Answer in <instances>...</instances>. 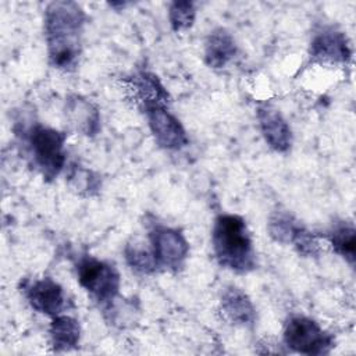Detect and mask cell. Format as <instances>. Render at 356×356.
I'll list each match as a JSON object with an SVG mask.
<instances>
[{
  "label": "cell",
  "mask_w": 356,
  "mask_h": 356,
  "mask_svg": "<svg viewBox=\"0 0 356 356\" xmlns=\"http://www.w3.org/2000/svg\"><path fill=\"white\" fill-rule=\"evenodd\" d=\"M124 254L128 266L136 273L152 274L159 267L152 248L143 243H128L124 249Z\"/></svg>",
  "instance_id": "obj_18"
},
{
  "label": "cell",
  "mask_w": 356,
  "mask_h": 356,
  "mask_svg": "<svg viewBox=\"0 0 356 356\" xmlns=\"http://www.w3.org/2000/svg\"><path fill=\"white\" fill-rule=\"evenodd\" d=\"M234 36L225 28L211 31L204 43V63L210 68H224L236 56Z\"/></svg>",
  "instance_id": "obj_15"
},
{
  "label": "cell",
  "mask_w": 356,
  "mask_h": 356,
  "mask_svg": "<svg viewBox=\"0 0 356 356\" xmlns=\"http://www.w3.org/2000/svg\"><path fill=\"white\" fill-rule=\"evenodd\" d=\"M211 245L218 264L245 274L256 267V252L246 221L236 214H220L211 229Z\"/></svg>",
  "instance_id": "obj_2"
},
{
  "label": "cell",
  "mask_w": 356,
  "mask_h": 356,
  "mask_svg": "<svg viewBox=\"0 0 356 356\" xmlns=\"http://www.w3.org/2000/svg\"><path fill=\"white\" fill-rule=\"evenodd\" d=\"M128 90L134 102L145 108V111L154 107H167L168 104V92L152 72L140 71L134 74L128 79Z\"/></svg>",
  "instance_id": "obj_12"
},
{
  "label": "cell",
  "mask_w": 356,
  "mask_h": 356,
  "mask_svg": "<svg viewBox=\"0 0 356 356\" xmlns=\"http://www.w3.org/2000/svg\"><path fill=\"white\" fill-rule=\"evenodd\" d=\"M24 295L33 310L50 317L61 314L67 305L63 286L49 277L33 280L25 285Z\"/></svg>",
  "instance_id": "obj_10"
},
{
  "label": "cell",
  "mask_w": 356,
  "mask_h": 356,
  "mask_svg": "<svg viewBox=\"0 0 356 356\" xmlns=\"http://www.w3.org/2000/svg\"><path fill=\"white\" fill-rule=\"evenodd\" d=\"M75 268L79 285L95 302L108 306L117 299L121 278L113 264L85 254L79 257Z\"/></svg>",
  "instance_id": "obj_4"
},
{
  "label": "cell",
  "mask_w": 356,
  "mask_h": 356,
  "mask_svg": "<svg viewBox=\"0 0 356 356\" xmlns=\"http://www.w3.org/2000/svg\"><path fill=\"white\" fill-rule=\"evenodd\" d=\"M196 18V8L192 1H172L168 7V21L175 32L189 29Z\"/></svg>",
  "instance_id": "obj_19"
},
{
  "label": "cell",
  "mask_w": 356,
  "mask_h": 356,
  "mask_svg": "<svg viewBox=\"0 0 356 356\" xmlns=\"http://www.w3.org/2000/svg\"><path fill=\"white\" fill-rule=\"evenodd\" d=\"M149 242L159 267L174 271L184 267L189 254V243L181 231L156 225L149 232Z\"/></svg>",
  "instance_id": "obj_7"
},
{
  "label": "cell",
  "mask_w": 356,
  "mask_h": 356,
  "mask_svg": "<svg viewBox=\"0 0 356 356\" xmlns=\"http://www.w3.org/2000/svg\"><path fill=\"white\" fill-rule=\"evenodd\" d=\"M49 337L54 352H67L75 349L81 339L79 321L68 314H57L51 317Z\"/></svg>",
  "instance_id": "obj_16"
},
{
  "label": "cell",
  "mask_w": 356,
  "mask_h": 356,
  "mask_svg": "<svg viewBox=\"0 0 356 356\" xmlns=\"http://www.w3.org/2000/svg\"><path fill=\"white\" fill-rule=\"evenodd\" d=\"M86 15L75 1H51L43 17V29L50 64L63 71L76 67Z\"/></svg>",
  "instance_id": "obj_1"
},
{
  "label": "cell",
  "mask_w": 356,
  "mask_h": 356,
  "mask_svg": "<svg viewBox=\"0 0 356 356\" xmlns=\"http://www.w3.org/2000/svg\"><path fill=\"white\" fill-rule=\"evenodd\" d=\"M149 128L154 142L165 150H181L189 142L181 121L167 107H154L146 111Z\"/></svg>",
  "instance_id": "obj_9"
},
{
  "label": "cell",
  "mask_w": 356,
  "mask_h": 356,
  "mask_svg": "<svg viewBox=\"0 0 356 356\" xmlns=\"http://www.w3.org/2000/svg\"><path fill=\"white\" fill-rule=\"evenodd\" d=\"M327 239L337 254L343 257L350 266L356 260V229L350 221L335 222L327 234Z\"/></svg>",
  "instance_id": "obj_17"
},
{
  "label": "cell",
  "mask_w": 356,
  "mask_h": 356,
  "mask_svg": "<svg viewBox=\"0 0 356 356\" xmlns=\"http://www.w3.org/2000/svg\"><path fill=\"white\" fill-rule=\"evenodd\" d=\"M267 229L275 242L291 245L303 257H318L321 253L318 238L286 211L273 213Z\"/></svg>",
  "instance_id": "obj_6"
},
{
  "label": "cell",
  "mask_w": 356,
  "mask_h": 356,
  "mask_svg": "<svg viewBox=\"0 0 356 356\" xmlns=\"http://www.w3.org/2000/svg\"><path fill=\"white\" fill-rule=\"evenodd\" d=\"M256 114L266 143L278 153L288 152L292 146V131L281 111L271 104H260Z\"/></svg>",
  "instance_id": "obj_11"
},
{
  "label": "cell",
  "mask_w": 356,
  "mask_h": 356,
  "mask_svg": "<svg viewBox=\"0 0 356 356\" xmlns=\"http://www.w3.org/2000/svg\"><path fill=\"white\" fill-rule=\"evenodd\" d=\"M67 135L56 128L40 124L28 132V147L33 165L46 181L54 179L65 165Z\"/></svg>",
  "instance_id": "obj_3"
},
{
  "label": "cell",
  "mask_w": 356,
  "mask_h": 356,
  "mask_svg": "<svg viewBox=\"0 0 356 356\" xmlns=\"http://www.w3.org/2000/svg\"><path fill=\"white\" fill-rule=\"evenodd\" d=\"M65 117L71 127L85 136H95L100 131L99 110L81 96H70L65 102Z\"/></svg>",
  "instance_id": "obj_14"
},
{
  "label": "cell",
  "mask_w": 356,
  "mask_h": 356,
  "mask_svg": "<svg viewBox=\"0 0 356 356\" xmlns=\"http://www.w3.org/2000/svg\"><path fill=\"white\" fill-rule=\"evenodd\" d=\"M284 343L302 355H327L334 346V338L310 317L292 316L284 327Z\"/></svg>",
  "instance_id": "obj_5"
},
{
  "label": "cell",
  "mask_w": 356,
  "mask_h": 356,
  "mask_svg": "<svg viewBox=\"0 0 356 356\" xmlns=\"http://www.w3.org/2000/svg\"><path fill=\"white\" fill-rule=\"evenodd\" d=\"M309 56L313 63L318 64H348L352 58V49L343 32L334 28H324L313 36Z\"/></svg>",
  "instance_id": "obj_8"
},
{
  "label": "cell",
  "mask_w": 356,
  "mask_h": 356,
  "mask_svg": "<svg viewBox=\"0 0 356 356\" xmlns=\"http://www.w3.org/2000/svg\"><path fill=\"white\" fill-rule=\"evenodd\" d=\"M71 179L75 188H78L79 191H86L90 193L92 191H96L99 188V181L93 178L92 172L88 170H75V172L71 175Z\"/></svg>",
  "instance_id": "obj_20"
},
{
  "label": "cell",
  "mask_w": 356,
  "mask_h": 356,
  "mask_svg": "<svg viewBox=\"0 0 356 356\" xmlns=\"http://www.w3.org/2000/svg\"><path fill=\"white\" fill-rule=\"evenodd\" d=\"M222 317L236 327H253L256 323V307L250 298L238 286L229 285L220 299Z\"/></svg>",
  "instance_id": "obj_13"
}]
</instances>
